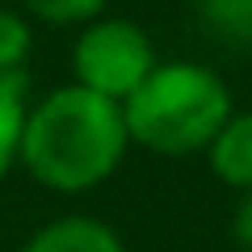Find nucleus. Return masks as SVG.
<instances>
[{
  "instance_id": "4",
  "label": "nucleus",
  "mask_w": 252,
  "mask_h": 252,
  "mask_svg": "<svg viewBox=\"0 0 252 252\" xmlns=\"http://www.w3.org/2000/svg\"><path fill=\"white\" fill-rule=\"evenodd\" d=\"M21 252H126L122 235L93 215H63L38 227Z\"/></svg>"
},
{
  "instance_id": "1",
  "label": "nucleus",
  "mask_w": 252,
  "mask_h": 252,
  "mask_svg": "<svg viewBox=\"0 0 252 252\" xmlns=\"http://www.w3.org/2000/svg\"><path fill=\"white\" fill-rule=\"evenodd\" d=\"M126 147L122 105L80 84H63L30 105L17 164L51 193H89L118 172Z\"/></svg>"
},
{
  "instance_id": "2",
  "label": "nucleus",
  "mask_w": 252,
  "mask_h": 252,
  "mask_svg": "<svg viewBox=\"0 0 252 252\" xmlns=\"http://www.w3.org/2000/svg\"><path fill=\"white\" fill-rule=\"evenodd\" d=\"M231 93L223 76L193 59L156 63L147 80L122 101L126 135L152 156H198L231 118Z\"/></svg>"
},
{
  "instance_id": "8",
  "label": "nucleus",
  "mask_w": 252,
  "mask_h": 252,
  "mask_svg": "<svg viewBox=\"0 0 252 252\" xmlns=\"http://www.w3.org/2000/svg\"><path fill=\"white\" fill-rule=\"evenodd\" d=\"M109 0H21V9L42 26H89L105 13Z\"/></svg>"
},
{
  "instance_id": "6",
  "label": "nucleus",
  "mask_w": 252,
  "mask_h": 252,
  "mask_svg": "<svg viewBox=\"0 0 252 252\" xmlns=\"http://www.w3.org/2000/svg\"><path fill=\"white\" fill-rule=\"evenodd\" d=\"M26 76H0V177L21 156V130H26Z\"/></svg>"
},
{
  "instance_id": "10",
  "label": "nucleus",
  "mask_w": 252,
  "mask_h": 252,
  "mask_svg": "<svg viewBox=\"0 0 252 252\" xmlns=\"http://www.w3.org/2000/svg\"><path fill=\"white\" fill-rule=\"evenodd\" d=\"M231 235H235V244H240L244 252H252V189L240 193V206H235V215H231Z\"/></svg>"
},
{
  "instance_id": "3",
  "label": "nucleus",
  "mask_w": 252,
  "mask_h": 252,
  "mask_svg": "<svg viewBox=\"0 0 252 252\" xmlns=\"http://www.w3.org/2000/svg\"><path fill=\"white\" fill-rule=\"evenodd\" d=\"M156 46L135 21L126 17H105L101 13L97 21L80 26L72 46V72L80 89L101 93V97L118 101L122 105L139 84L147 80V72L156 67Z\"/></svg>"
},
{
  "instance_id": "7",
  "label": "nucleus",
  "mask_w": 252,
  "mask_h": 252,
  "mask_svg": "<svg viewBox=\"0 0 252 252\" xmlns=\"http://www.w3.org/2000/svg\"><path fill=\"white\" fill-rule=\"evenodd\" d=\"M193 13L219 42L252 46V0H193Z\"/></svg>"
},
{
  "instance_id": "9",
  "label": "nucleus",
  "mask_w": 252,
  "mask_h": 252,
  "mask_svg": "<svg viewBox=\"0 0 252 252\" xmlns=\"http://www.w3.org/2000/svg\"><path fill=\"white\" fill-rule=\"evenodd\" d=\"M30 46H34L30 21L13 9H0V76H21Z\"/></svg>"
},
{
  "instance_id": "5",
  "label": "nucleus",
  "mask_w": 252,
  "mask_h": 252,
  "mask_svg": "<svg viewBox=\"0 0 252 252\" xmlns=\"http://www.w3.org/2000/svg\"><path fill=\"white\" fill-rule=\"evenodd\" d=\"M206 164L223 185L248 193L252 189V109L231 114L206 147Z\"/></svg>"
}]
</instances>
